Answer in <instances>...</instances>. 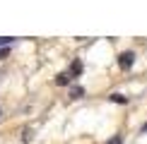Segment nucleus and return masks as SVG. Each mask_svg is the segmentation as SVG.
Returning a JSON list of instances; mask_svg holds the SVG:
<instances>
[{"instance_id":"6e6552de","label":"nucleus","mask_w":147,"mask_h":144,"mask_svg":"<svg viewBox=\"0 0 147 144\" xmlns=\"http://www.w3.org/2000/svg\"><path fill=\"white\" fill-rule=\"evenodd\" d=\"M29 139H32V130H29V127H27V130H24V135H22V142H24V144H27Z\"/></svg>"},{"instance_id":"f257e3e1","label":"nucleus","mask_w":147,"mask_h":144,"mask_svg":"<svg viewBox=\"0 0 147 144\" xmlns=\"http://www.w3.org/2000/svg\"><path fill=\"white\" fill-rule=\"evenodd\" d=\"M133 63H135V53H133V51H125V53L118 55V67L121 70H130Z\"/></svg>"},{"instance_id":"423d86ee","label":"nucleus","mask_w":147,"mask_h":144,"mask_svg":"<svg viewBox=\"0 0 147 144\" xmlns=\"http://www.w3.org/2000/svg\"><path fill=\"white\" fill-rule=\"evenodd\" d=\"M12 43V36H0V48H7Z\"/></svg>"},{"instance_id":"20e7f679","label":"nucleus","mask_w":147,"mask_h":144,"mask_svg":"<svg viewBox=\"0 0 147 144\" xmlns=\"http://www.w3.org/2000/svg\"><path fill=\"white\" fill-rule=\"evenodd\" d=\"M82 96H84V89L82 87H80V84H75V87H70V99H82Z\"/></svg>"},{"instance_id":"0eeeda50","label":"nucleus","mask_w":147,"mask_h":144,"mask_svg":"<svg viewBox=\"0 0 147 144\" xmlns=\"http://www.w3.org/2000/svg\"><path fill=\"white\" fill-rule=\"evenodd\" d=\"M106 144H123V137H121V135H113V137H111V139H109Z\"/></svg>"},{"instance_id":"1a4fd4ad","label":"nucleus","mask_w":147,"mask_h":144,"mask_svg":"<svg viewBox=\"0 0 147 144\" xmlns=\"http://www.w3.org/2000/svg\"><path fill=\"white\" fill-rule=\"evenodd\" d=\"M10 55V48H0V60H5Z\"/></svg>"},{"instance_id":"39448f33","label":"nucleus","mask_w":147,"mask_h":144,"mask_svg":"<svg viewBox=\"0 0 147 144\" xmlns=\"http://www.w3.org/2000/svg\"><path fill=\"white\" fill-rule=\"evenodd\" d=\"M109 101H113V103H128V99H125L123 94H111V96H109Z\"/></svg>"},{"instance_id":"f03ea898","label":"nucleus","mask_w":147,"mask_h":144,"mask_svg":"<svg viewBox=\"0 0 147 144\" xmlns=\"http://www.w3.org/2000/svg\"><path fill=\"white\" fill-rule=\"evenodd\" d=\"M70 82H72V77L68 75V72H60V75L56 77V84H58V87H68Z\"/></svg>"},{"instance_id":"9d476101","label":"nucleus","mask_w":147,"mask_h":144,"mask_svg":"<svg viewBox=\"0 0 147 144\" xmlns=\"http://www.w3.org/2000/svg\"><path fill=\"white\" fill-rule=\"evenodd\" d=\"M140 132H147V123H142V127H140Z\"/></svg>"},{"instance_id":"7ed1b4c3","label":"nucleus","mask_w":147,"mask_h":144,"mask_svg":"<svg viewBox=\"0 0 147 144\" xmlns=\"http://www.w3.org/2000/svg\"><path fill=\"white\" fill-rule=\"evenodd\" d=\"M70 77H80L82 75V63H80V60H75V63L70 65V72H68Z\"/></svg>"}]
</instances>
